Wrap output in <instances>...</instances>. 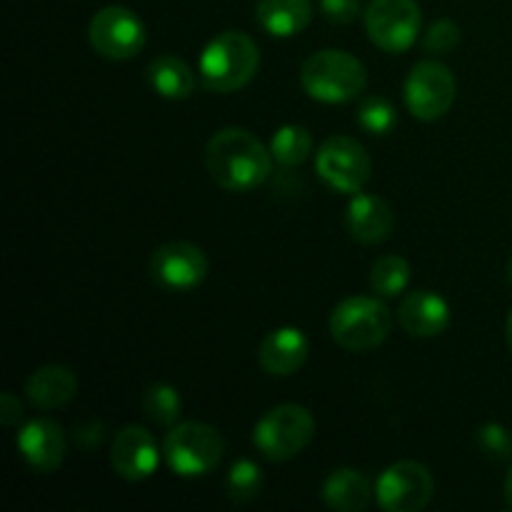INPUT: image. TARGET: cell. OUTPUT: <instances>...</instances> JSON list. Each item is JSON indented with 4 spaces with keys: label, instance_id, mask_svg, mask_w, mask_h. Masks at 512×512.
Listing matches in <instances>:
<instances>
[{
    "label": "cell",
    "instance_id": "cell-1",
    "mask_svg": "<svg viewBox=\"0 0 512 512\" xmlns=\"http://www.w3.org/2000/svg\"><path fill=\"white\" fill-rule=\"evenodd\" d=\"M205 168L220 188L248 193L273 173V153L243 128H223L208 140Z\"/></svg>",
    "mask_w": 512,
    "mask_h": 512
},
{
    "label": "cell",
    "instance_id": "cell-2",
    "mask_svg": "<svg viewBox=\"0 0 512 512\" xmlns=\"http://www.w3.org/2000/svg\"><path fill=\"white\" fill-rule=\"evenodd\" d=\"M258 65L260 50L255 40L240 30H225L200 53V83L213 93H235L253 80Z\"/></svg>",
    "mask_w": 512,
    "mask_h": 512
},
{
    "label": "cell",
    "instance_id": "cell-3",
    "mask_svg": "<svg viewBox=\"0 0 512 512\" xmlns=\"http://www.w3.org/2000/svg\"><path fill=\"white\" fill-rule=\"evenodd\" d=\"M300 85L320 103L338 105L360 98L368 85L365 65L345 50H318L300 68Z\"/></svg>",
    "mask_w": 512,
    "mask_h": 512
},
{
    "label": "cell",
    "instance_id": "cell-4",
    "mask_svg": "<svg viewBox=\"0 0 512 512\" xmlns=\"http://www.w3.org/2000/svg\"><path fill=\"white\" fill-rule=\"evenodd\" d=\"M393 333V313L380 298L353 295L335 305L330 313V335L340 348L365 353L388 340Z\"/></svg>",
    "mask_w": 512,
    "mask_h": 512
},
{
    "label": "cell",
    "instance_id": "cell-5",
    "mask_svg": "<svg viewBox=\"0 0 512 512\" xmlns=\"http://www.w3.org/2000/svg\"><path fill=\"white\" fill-rule=\"evenodd\" d=\"M315 438V418L295 403L275 405L253 428V445L270 463H285L303 453Z\"/></svg>",
    "mask_w": 512,
    "mask_h": 512
},
{
    "label": "cell",
    "instance_id": "cell-6",
    "mask_svg": "<svg viewBox=\"0 0 512 512\" xmlns=\"http://www.w3.org/2000/svg\"><path fill=\"white\" fill-rule=\"evenodd\" d=\"M225 453V440L208 423H180L163 438V458L180 478H203L213 473Z\"/></svg>",
    "mask_w": 512,
    "mask_h": 512
},
{
    "label": "cell",
    "instance_id": "cell-7",
    "mask_svg": "<svg viewBox=\"0 0 512 512\" xmlns=\"http://www.w3.org/2000/svg\"><path fill=\"white\" fill-rule=\"evenodd\" d=\"M320 180L335 193L355 195L368 185L373 163L363 145L350 135H330L315 155Z\"/></svg>",
    "mask_w": 512,
    "mask_h": 512
},
{
    "label": "cell",
    "instance_id": "cell-8",
    "mask_svg": "<svg viewBox=\"0 0 512 512\" xmlns=\"http://www.w3.org/2000/svg\"><path fill=\"white\" fill-rule=\"evenodd\" d=\"M423 13L415 0H370L365 8V30L375 48L390 55L405 53L415 45Z\"/></svg>",
    "mask_w": 512,
    "mask_h": 512
},
{
    "label": "cell",
    "instance_id": "cell-9",
    "mask_svg": "<svg viewBox=\"0 0 512 512\" xmlns=\"http://www.w3.org/2000/svg\"><path fill=\"white\" fill-rule=\"evenodd\" d=\"M403 95L413 118L433 123L453 108L458 83L453 70L440 60H420L405 78Z\"/></svg>",
    "mask_w": 512,
    "mask_h": 512
},
{
    "label": "cell",
    "instance_id": "cell-10",
    "mask_svg": "<svg viewBox=\"0 0 512 512\" xmlns=\"http://www.w3.org/2000/svg\"><path fill=\"white\" fill-rule=\"evenodd\" d=\"M88 40L108 60H130L145 48V25L125 5H108L93 15Z\"/></svg>",
    "mask_w": 512,
    "mask_h": 512
},
{
    "label": "cell",
    "instance_id": "cell-11",
    "mask_svg": "<svg viewBox=\"0 0 512 512\" xmlns=\"http://www.w3.org/2000/svg\"><path fill=\"white\" fill-rule=\"evenodd\" d=\"M433 475L415 460L390 465L375 483V500L385 512H420L433 498Z\"/></svg>",
    "mask_w": 512,
    "mask_h": 512
},
{
    "label": "cell",
    "instance_id": "cell-12",
    "mask_svg": "<svg viewBox=\"0 0 512 512\" xmlns=\"http://www.w3.org/2000/svg\"><path fill=\"white\" fill-rule=\"evenodd\" d=\"M208 258L198 245L188 240H173V243L160 245L150 258V275L155 283L173 293L193 290L208 278Z\"/></svg>",
    "mask_w": 512,
    "mask_h": 512
},
{
    "label": "cell",
    "instance_id": "cell-13",
    "mask_svg": "<svg viewBox=\"0 0 512 512\" xmlns=\"http://www.w3.org/2000/svg\"><path fill=\"white\" fill-rule=\"evenodd\" d=\"M110 463H113L115 473L130 483L148 480L160 465V448L153 433L140 425H125L113 440Z\"/></svg>",
    "mask_w": 512,
    "mask_h": 512
},
{
    "label": "cell",
    "instance_id": "cell-14",
    "mask_svg": "<svg viewBox=\"0 0 512 512\" xmlns=\"http://www.w3.org/2000/svg\"><path fill=\"white\" fill-rule=\"evenodd\" d=\"M15 443H18V450L25 458V463L33 470H38V473H53L65 460L63 428L53 423V420L35 418L25 423Z\"/></svg>",
    "mask_w": 512,
    "mask_h": 512
},
{
    "label": "cell",
    "instance_id": "cell-15",
    "mask_svg": "<svg viewBox=\"0 0 512 512\" xmlns=\"http://www.w3.org/2000/svg\"><path fill=\"white\" fill-rule=\"evenodd\" d=\"M398 320L413 338H438L450 325V305L433 290H415L400 303Z\"/></svg>",
    "mask_w": 512,
    "mask_h": 512
},
{
    "label": "cell",
    "instance_id": "cell-16",
    "mask_svg": "<svg viewBox=\"0 0 512 512\" xmlns=\"http://www.w3.org/2000/svg\"><path fill=\"white\" fill-rule=\"evenodd\" d=\"M308 353L310 343L303 330L288 325V328H275L265 335L258 348V363L268 375L288 378L303 368Z\"/></svg>",
    "mask_w": 512,
    "mask_h": 512
},
{
    "label": "cell",
    "instance_id": "cell-17",
    "mask_svg": "<svg viewBox=\"0 0 512 512\" xmlns=\"http://www.w3.org/2000/svg\"><path fill=\"white\" fill-rule=\"evenodd\" d=\"M393 225V208L383 198H378V195L355 193L348 210H345V228H348L350 238L355 243H385L390 238V233H393Z\"/></svg>",
    "mask_w": 512,
    "mask_h": 512
},
{
    "label": "cell",
    "instance_id": "cell-18",
    "mask_svg": "<svg viewBox=\"0 0 512 512\" xmlns=\"http://www.w3.org/2000/svg\"><path fill=\"white\" fill-rule=\"evenodd\" d=\"M78 393V375L65 365H45L28 378L25 395L40 410H55L68 405Z\"/></svg>",
    "mask_w": 512,
    "mask_h": 512
},
{
    "label": "cell",
    "instance_id": "cell-19",
    "mask_svg": "<svg viewBox=\"0 0 512 512\" xmlns=\"http://www.w3.org/2000/svg\"><path fill=\"white\" fill-rule=\"evenodd\" d=\"M255 20L273 38H293L313 20L310 0H258Z\"/></svg>",
    "mask_w": 512,
    "mask_h": 512
},
{
    "label": "cell",
    "instance_id": "cell-20",
    "mask_svg": "<svg viewBox=\"0 0 512 512\" xmlns=\"http://www.w3.org/2000/svg\"><path fill=\"white\" fill-rule=\"evenodd\" d=\"M320 495L330 510L363 512L368 510L370 500H373V488H370L368 478L358 470L338 468L325 478Z\"/></svg>",
    "mask_w": 512,
    "mask_h": 512
},
{
    "label": "cell",
    "instance_id": "cell-21",
    "mask_svg": "<svg viewBox=\"0 0 512 512\" xmlns=\"http://www.w3.org/2000/svg\"><path fill=\"white\" fill-rule=\"evenodd\" d=\"M145 78H148L150 88L168 100H185L195 93V78L193 68L185 63L178 55H158L145 68Z\"/></svg>",
    "mask_w": 512,
    "mask_h": 512
},
{
    "label": "cell",
    "instance_id": "cell-22",
    "mask_svg": "<svg viewBox=\"0 0 512 512\" xmlns=\"http://www.w3.org/2000/svg\"><path fill=\"white\" fill-rule=\"evenodd\" d=\"M270 153H273L275 163H280L283 168H295L313 153V135L303 125H283L270 140Z\"/></svg>",
    "mask_w": 512,
    "mask_h": 512
},
{
    "label": "cell",
    "instance_id": "cell-23",
    "mask_svg": "<svg viewBox=\"0 0 512 512\" xmlns=\"http://www.w3.org/2000/svg\"><path fill=\"white\" fill-rule=\"evenodd\" d=\"M143 413L145 418L153 420L155 425H163V428H173L178 425L180 413H183V400L180 393L168 383H155L145 390L143 395Z\"/></svg>",
    "mask_w": 512,
    "mask_h": 512
},
{
    "label": "cell",
    "instance_id": "cell-24",
    "mask_svg": "<svg viewBox=\"0 0 512 512\" xmlns=\"http://www.w3.org/2000/svg\"><path fill=\"white\" fill-rule=\"evenodd\" d=\"M410 283V263L403 255H383L370 270V288L383 298H395Z\"/></svg>",
    "mask_w": 512,
    "mask_h": 512
},
{
    "label": "cell",
    "instance_id": "cell-25",
    "mask_svg": "<svg viewBox=\"0 0 512 512\" xmlns=\"http://www.w3.org/2000/svg\"><path fill=\"white\" fill-rule=\"evenodd\" d=\"M358 125L370 135H388L398 125V110L383 95H368L360 100Z\"/></svg>",
    "mask_w": 512,
    "mask_h": 512
},
{
    "label": "cell",
    "instance_id": "cell-26",
    "mask_svg": "<svg viewBox=\"0 0 512 512\" xmlns=\"http://www.w3.org/2000/svg\"><path fill=\"white\" fill-rule=\"evenodd\" d=\"M225 490H228V498L233 500V503H250V500L258 498L260 490H263V470H260L253 460H238V463L230 468Z\"/></svg>",
    "mask_w": 512,
    "mask_h": 512
},
{
    "label": "cell",
    "instance_id": "cell-27",
    "mask_svg": "<svg viewBox=\"0 0 512 512\" xmlns=\"http://www.w3.org/2000/svg\"><path fill=\"white\" fill-rule=\"evenodd\" d=\"M460 40H463V30H460L453 20H438V23H433V28L425 33L423 45L428 53L445 55L453 53V50L458 48Z\"/></svg>",
    "mask_w": 512,
    "mask_h": 512
},
{
    "label": "cell",
    "instance_id": "cell-28",
    "mask_svg": "<svg viewBox=\"0 0 512 512\" xmlns=\"http://www.w3.org/2000/svg\"><path fill=\"white\" fill-rule=\"evenodd\" d=\"M478 443L490 458L510 460L512 458V435L503 425L488 423L478 430Z\"/></svg>",
    "mask_w": 512,
    "mask_h": 512
},
{
    "label": "cell",
    "instance_id": "cell-29",
    "mask_svg": "<svg viewBox=\"0 0 512 512\" xmlns=\"http://www.w3.org/2000/svg\"><path fill=\"white\" fill-rule=\"evenodd\" d=\"M320 10L330 23L348 25L363 13V3L360 0H320Z\"/></svg>",
    "mask_w": 512,
    "mask_h": 512
},
{
    "label": "cell",
    "instance_id": "cell-30",
    "mask_svg": "<svg viewBox=\"0 0 512 512\" xmlns=\"http://www.w3.org/2000/svg\"><path fill=\"white\" fill-rule=\"evenodd\" d=\"M23 420V405H20V398L15 393H3L0 395V423L5 428H13L15 423Z\"/></svg>",
    "mask_w": 512,
    "mask_h": 512
},
{
    "label": "cell",
    "instance_id": "cell-31",
    "mask_svg": "<svg viewBox=\"0 0 512 512\" xmlns=\"http://www.w3.org/2000/svg\"><path fill=\"white\" fill-rule=\"evenodd\" d=\"M505 500H508V505L512 508V463L508 468V475H505Z\"/></svg>",
    "mask_w": 512,
    "mask_h": 512
},
{
    "label": "cell",
    "instance_id": "cell-32",
    "mask_svg": "<svg viewBox=\"0 0 512 512\" xmlns=\"http://www.w3.org/2000/svg\"><path fill=\"white\" fill-rule=\"evenodd\" d=\"M505 338H508V345H510V350H512V310H510V315H508V323H505Z\"/></svg>",
    "mask_w": 512,
    "mask_h": 512
},
{
    "label": "cell",
    "instance_id": "cell-33",
    "mask_svg": "<svg viewBox=\"0 0 512 512\" xmlns=\"http://www.w3.org/2000/svg\"><path fill=\"white\" fill-rule=\"evenodd\" d=\"M508 280H510V285H512V258L508 260Z\"/></svg>",
    "mask_w": 512,
    "mask_h": 512
}]
</instances>
